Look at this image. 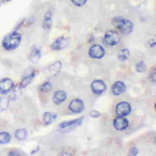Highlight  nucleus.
<instances>
[{
  "mask_svg": "<svg viewBox=\"0 0 156 156\" xmlns=\"http://www.w3.org/2000/svg\"><path fill=\"white\" fill-rule=\"evenodd\" d=\"M21 41V35L16 31L7 34L2 40V45L7 51H13L16 49Z\"/></svg>",
  "mask_w": 156,
  "mask_h": 156,
  "instance_id": "nucleus-1",
  "label": "nucleus"
},
{
  "mask_svg": "<svg viewBox=\"0 0 156 156\" xmlns=\"http://www.w3.org/2000/svg\"><path fill=\"white\" fill-rule=\"evenodd\" d=\"M112 24L124 34L130 33L133 28V24L131 21L119 16H115L112 19Z\"/></svg>",
  "mask_w": 156,
  "mask_h": 156,
  "instance_id": "nucleus-2",
  "label": "nucleus"
},
{
  "mask_svg": "<svg viewBox=\"0 0 156 156\" xmlns=\"http://www.w3.org/2000/svg\"><path fill=\"white\" fill-rule=\"evenodd\" d=\"M83 119L84 116L74 119L62 121L58 126V130L62 133L69 132L80 126L82 124Z\"/></svg>",
  "mask_w": 156,
  "mask_h": 156,
  "instance_id": "nucleus-3",
  "label": "nucleus"
},
{
  "mask_svg": "<svg viewBox=\"0 0 156 156\" xmlns=\"http://www.w3.org/2000/svg\"><path fill=\"white\" fill-rule=\"evenodd\" d=\"M121 40L119 34L115 30H108L104 35L105 42L110 46H115L118 44Z\"/></svg>",
  "mask_w": 156,
  "mask_h": 156,
  "instance_id": "nucleus-4",
  "label": "nucleus"
},
{
  "mask_svg": "<svg viewBox=\"0 0 156 156\" xmlns=\"http://www.w3.org/2000/svg\"><path fill=\"white\" fill-rule=\"evenodd\" d=\"M132 111V107L130 104L126 101H122L119 102L115 108L116 114L118 116H126L129 115Z\"/></svg>",
  "mask_w": 156,
  "mask_h": 156,
  "instance_id": "nucleus-5",
  "label": "nucleus"
},
{
  "mask_svg": "<svg viewBox=\"0 0 156 156\" xmlns=\"http://www.w3.org/2000/svg\"><path fill=\"white\" fill-rule=\"evenodd\" d=\"M105 49L100 44L92 45L88 51V55L92 58L100 59L105 55Z\"/></svg>",
  "mask_w": 156,
  "mask_h": 156,
  "instance_id": "nucleus-6",
  "label": "nucleus"
},
{
  "mask_svg": "<svg viewBox=\"0 0 156 156\" xmlns=\"http://www.w3.org/2000/svg\"><path fill=\"white\" fill-rule=\"evenodd\" d=\"M69 38L64 36L57 38L51 45V48L54 51H60L65 48L69 43Z\"/></svg>",
  "mask_w": 156,
  "mask_h": 156,
  "instance_id": "nucleus-7",
  "label": "nucleus"
},
{
  "mask_svg": "<svg viewBox=\"0 0 156 156\" xmlns=\"http://www.w3.org/2000/svg\"><path fill=\"white\" fill-rule=\"evenodd\" d=\"M106 89V83L101 79L94 80L91 83V90L96 94H102L105 91Z\"/></svg>",
  "mask_w": 156,
  "mask_h": 156,
  "instance_id": "nucleus-8",
  "label": "nucleus"
},
{
  "mask_svg": "<svg viewBox=\"0 0 156 156\" xmlns=\"http://www.w3.org/2000/svg\"><path fill=\"white\" fill-rule=\"evenodd\" d=\"M14 87L13 81L7 77H5L0 80V94H6L9 93Z\"/></svg>",
  "mask_w": 156,
  "mask_h": 156,
  "instance_id": "nucleus-9",
  "label": "nucleus"
},
{
  "mask_svg": "<svg viewBox=\"0 0 156 156\" xmlns=\"http://www.w3.org/2000/svg\"><path fill=\"white\" fill-rule=\"evenodd\" d=\"M84 107L83 102L79 98L73 99L68 105L69 110L74 113H81L84 110Z\"/></svg>",
  "mask_w": 156,
  "mask_h": 156,
  "instance_id": "nucleus-10",
  "label": "nucleus"
},
{
  "mask_svg": "<svg viewBox=\"0 0 156 156\" xmlns=\"http://www.w3.org/2000/svg\"><path fill=\"white\" fill-rule=\"evenodd\" d=\"M113 126L116 130H124L128 127L129 121L124 116H118L113 119Z\"/></svg>",
  "mask_w": 156,
  "mask_h": 156,
  "instance_id": "nucleus-11",
  "label": "nucleus"
},
{
  "mask_svg": "<svg viewBox=\"0 0 156 156\" xmlns=\"http://www.w3.org/2000/svg\"><path fill=\"white\" fill-rule=\"evenodd\" d=\"M41 57V51L38 45H34L30 51L29 58L33 63H37Z\"/></svg>",
  "mask_w": 156,
  "mask_h": 156,
  "instance_id": "nucleus-12",
  "label": "nucleus"
},
{
  "mask_svg": "<svg viewBox=\"0 0 156 156\" xmlns=\"http://www.w3.org/2000/svg\"><path fill=\"white\" fill-rule=\"evenodd\" d=\"M126 90V84L120 80L116 81L112 86V93L115 96H119L125 93Z\"/></svg>",
  "mask_w": 156,
  "mask_h": 156,
  "instance_id": "nucleus-13",
  "label": "nucleus"
},
{
  "mask_svg": "<svg viewBox=\"0 0 156 156\" xmlns=\"http://www.w3.org/2000/svg\"><path fill=\"white\" fill-rule=\"evenodd\" d=\"M67 98L66 93L62 90H57L54 92L52 96V101L56 105H60L63 103Z\"/></svg>",
  "mask_w": 156,
  "mask_h": 156,
  "instance_id": "nucleus-14",
  "label": "nucleus"
},
{
  "mask_svg": "<svg viewBox=\"0 0 156 156\" xmlns=\"http://www.w3.org/2000/svg\"><path fill=\"white\" fill-rule=\"evenodd\" d=\"M35 77V72L34 71H31L27 73V74H24L22 77V80L20 82V86L22 88H26L28 85H29Z\"/></svg>",
  "mask_w": 156,
  "mask_h": 156,
  "instance_id": "nucleus-15",
  "label": "nucleus"
},
{
  "mask_svg": "<svg viewBox=\"0 0 156 156\" xmlns=\"http://www.w3.org/2000/svg\"><path fill=\"white\" fill-rule=\"evenodd\" d=\"M62 62L60 61H57L51 65L47 69V73L49 76L53 77L57 75L62 69Z\"/></svg>",
  "mask_w": 156,
  "mask_h": 156,
  "instance_id": "nucleus-16",
  "label": "nucleus"
},
{
  "mask_svg": "<svg viewBox=\"0 0 156 156\" xmlns=\"http://www.w3.org/2000/svg\"><path fill=\"white\" fill-rule=\"evenodd\" d=\"M10 94L9 96V99L10 101H16L21 98L22 96V88L20 85H16L13 87L11 91L9 92Z\"/></svg>",
  "mask_w": 156,
  "mask_h": 156,
  "instance_id": "nucleus-17",
  "label": "nucleus"
},
{
  "mask_svg": "<svg viewBox=\"0 0 156 156\" xmlns=\"http://www.w3.org/2000/svg\"><path fill=\"white\" fill-rule=\"evenodd\" d=\"M57 117L56 113L52 112H46L43 115V121L45 125L48 126L54 122Z\"/></svg>",
  "mask_w": 156,
  "mask_h": 156,
  "instance_id": "nucleus-18",
  "label": "nucleus"
},
{
  "mask_svg": "<svg viewBox=\"0 0 156 156\" xmlns=\"http://www.w3.org/2000/svg\"><path fill=\"white\" fill-rule=\"evenodd\" d=\"M52 24V13L51 11H48L44 14L43 21V28L45 30H49Z\"/></svg>",
  "mask_w": 156,
  "mask_h": 156,
  "instance_id": "nucleus-19",
  "label": "nucleus"
},
{
  "mask_svg": "<svg viewBox=\"0 0 156 156\" xmlns=\"http://www.w3.org/2000/svg\"><path fill=\"white\" fill-rule=\"evenodd\" d=\"M28 132L25 129H18L15 132V138L20 141H23L27 138Z\"/></svg>",
  "mask_w": 156,
  "mask_h": 156,
  "instance_id": "nucleus-20",
  "label": "nucleus"
},
{
  "mask_svg": "<svg viewBox=\"0 0 156 156\" xmlns=\"http://www.w3.org/2000/svg\"><path fill=\"white\" fill-rule=\"evenodd\" d=\"M130 55V52L128 49L124 48L119 51V52L118 54V58L119 60L121 62H124L127 60Z\"/></svg>",
  "mask_w": 156,
  "mask_h": 156,
  "instance_id": "nucleus-21",
  "label": "nucleus"
},
{
  "mask_svg": "<svg viewBox=\"0 0 156 156\" xmlns=\"http://www.w3.org/2000/svg\"><path fill=\"white\" fill-rule=\"evenodd\" d=\"M11 140V135L9 132H0V144H7Z\"/></svg>",
  "mask_w": 156,
  "mask_h": 156,
  "instance_id": "nucleus-22",
  "label": "nucleus"
},
{
  "mask_svg": "<svg viewBox=\"0 0 156 156\" xmlns=\"http://www.w3.org/2000/svg\"><path fill=\"white\" fill-rule=\"evenodd\" d=\"M9 102H10V100L9 98L1 97L0 98V111H2L7 109L9 107Z\"/></svg>",
  "mask_w": 156,
  "mask_h": 156,
  "instance_id": "nucleus-23",
  "label": "nucleus"
},
{
  "mask_svg": "<svg viewBox=\"0 0 156 156\" xmlns=\"http://www.w3.org/2000/svg\"><path fill=\"white\" fill-rule=\"evenodd\" d=\"M147 69V66L143 60L138 62L135 66V70L138 73H144Z\"/></svg>",
  "mask_w": 156,
  "mask_h": 156,
  "instance_id": "nucleus-24",
  "label": "nucleus"
},
{
  "mask_svg": "<svg viewBox=\"0 0 156 156\" xmlns=\"http://www.w3.org/2000/svg\"><path fill=\"white\" fill-rule=\"evenodd\" d=\"M40 90L43 92V93H48L49 91H50L52 88V84L49 82H46L44 83H43L41 85H40Z\"/></svg>",
  "mask_w": 156,
  "mask_h": 156,
  "instance_id": "nucleus-25",
  "label": "nucleus"
},
{
  "mask_svg": "<svg viewBox=\"0 0 156 156\" xmlns=\"http://www.w3.org/2000/svg\"><path fill=\"white\" fill-rule=\"evenodd\" d=\"M149 79L151 82L153 83H155L156 80V70H155V66H154L152 69L151 70L149 74Z\"/></svg>",
  "mask_w": 156,
  "mask_h": 156,
  "instance_id": "nucleus-26",
  "label": "nucleus"
},
{
  "mask_svg": "<svg viewBox=\"0 0 156 156\" xmlns=\"http://www.w3.org/2000/svg\"><path fill=\"white\" fill-rule=\"evenodd\" d=\"M138 149L136 147H131L129 149L128 155L129 156H135L138 154Z\"/></svg>",
  "mask_w": 156,
  "mask_h": 156,
  "instance_id": "nucleus-27",
  "label": "nucleus"
},
{
  "mask_svg": "<svg viewBox=\"0 0 156 156\" xmlns=\"http://www.w3.org/2000/svg\"><path fill=\"white\" fill-rule=\"evenodd\" d=\"M87 0H71V2L74 5L78 7L83 6L85 4Z\"/></svg>",
  "mask_w": 156,
  "mask_h": 156,
  "instance_id": "nucleus-28",
  "label": "nucleus"
},
{
  "mask_svg": "<svg viewBox=\"0 0 156 156\" xmlns=\"http://www.w3.org/2000/svg\"><path fill=\"white\" fill-rule=\"evenodd\" d=\"M89 115L91 117V118H98L99 117V116L101 115V113L98 110H90V112H89Z\"/></svg>",
  "mask_w": 156,
  "mask_h": 156,
  "instance_id": "nucleus-29",
  "label": "nucleus"
},
{
  "mask_svg": "<svg viewBox=\"0 0 156 156\" xmlns=\"http://www.w3.org/2000/svg\"><path fill=\"white\" fill-rule=\"evenodd\" d=\"M148 44L151 48H154L155 46V39H151L148 41Z\"/></svg>",
  "mask_w": 156,
  "mask_h": 156,
  "instance_id": "nucleus-30",
  "label": "nucleus"
},
{
  "mask_svg": "<svg viewBox=\"0 0 156 156\" xmlns=\"http://www.w3.org/2000/svg\"><path fill=\"white\" fill-rule=\"evenodd\" d=\"M39 150H40V146H37L33 150L31 151L30 154H31V155L35 154H36L37 152H38L39 151Z\"/></svg>",
  "mask_w": 156,
  "mask_h": 156,
  "instance_id": "nucleus-31",
  "label": "nucleus"
},
{
  "mask_svg": "<svg viewBox=\"0 0 156 156\" xmlns=\"http://www.w3.org/2000/svg\"><path fill=\"white\" fill-rule=\"evenodd\" d=\"M8 155H10V156H16V155H20V154L15 151H12L9 153Z\"/></svg>",
  "mask_w": 156,
  "mask_h": 156,
  "instance_id": "nucleus-32",
  "label": "nucleus"
},
{
  "mask_svg": "<svg viewBox=\"0 0 156 156\" xmlns=\"http://www.w3.org/2000/svg\"><path fill=\"white\" fill-rule=\"evenodd\" d=\"M9 1H10V0H3V1H4V2H7Z\"/></svg>",
  "mask_w": 156,
  "mask_h": 156,
  "instance_id": "nucleus-33",
  "label": "nucleus"
}]
</instances>
